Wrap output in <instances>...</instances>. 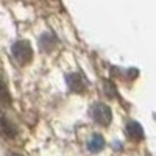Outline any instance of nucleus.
<instances>
[{
  "instance_id": "6",
  "label": "nucleus",
  "mask_w": 156,
  "mask_h": 156,
  "mask_svg": "<svg viewBox=\"0 0 156 156\" xmlns=\"http://www.w3.org/2000/svg\"><path fill=\"white\" fill-rule=\"evenodd\" d=\"M9 156H20V154H17V153H11Z\"/></svg>"
},
{
  "instance_id": "2",
  "label": "nucleus",
  "mask_w": 156,
  "mask_h": 156,
  "mask_svg": "<svg viewBox=\"0 0 156 156\" xmlns=\"http://www.w3.org/2000/svg\"><path fill=\"white\" fill-rule=\"evenodd\" d=\"M12 55H14V58L19 61V62H25V61H28L31 58V53H33V50H31V45L28 41H17L14 45H12Z\"/></svg>"
},
{
  "instance_id": "4",
  "label": "nucleus",
  "mask_w": 156,
  "mask_h": 156,
  "mask_svg": "<svg viewBox=\"0 0 156 156\" xmlns=\"http://www.w3.org/2000/svg\"><path fill=\"white\" fill-rule=\"evenodd\" d=\"M103 145H105V139H103L100 134H94L87 142V148L90 151H98V150L103 148Z\"/></svg>"
},
{
  "instance_id": "3",
  "label": "nucleus",
  "mask_w": 156,
  "mask_h": 156,
  "mask_svg": "<svg viewBox=\"0 0 156 156\" xmlns=\"http://www.w3.org/2000/svg\"><path fill=\"white\" fill-rule=\"evenodd\" d=\"M126 133L129 137L133 139H142V136H144V131H142V126L137 123V122H128L126 125Z\"/></svg>"
},
{
  "instance_id": "1",
  "label": "nucleus",
  "mask_w": 156,
  "mask_h": 156,
  "mask_svg": "<svg viewBox=\"0 0 156 156\" xmlns=\"http://www.w3.org/2000/svg\"><path fill=\"white\" fill-rule=\"evenodd\" d=\"M90 115H92V119L97 123L106 125L111 120V109H109V106L105 105V103L97 101V103H94V105L90 106Z\"/></svg>"
},
{
  "instance_id": "5",
  "label": "nucleus",
  "mask_w": 156,
  "mask_h": 156,
  "mask_svg": "<svg viewBox=\"0 0 156 156\" xmlns=\"http://www.w3.org/2000/svg\"><path fill=\"white\" fill-rule=\"evenodd\" d=\"M2 129H3V134H6V136H14V126L9 125V122H8L6 117H3V119H2Z\"/></svg>"
}]
</instances>
